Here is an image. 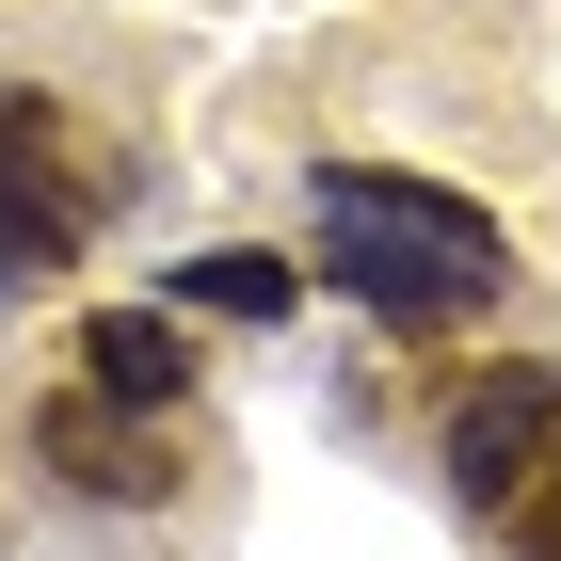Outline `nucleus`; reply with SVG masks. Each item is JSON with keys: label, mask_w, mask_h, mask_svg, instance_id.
Returning <instances> with one entry per match:
<instances>
[{"label": "nucleus", "mask_w": 561, "mask_h": 561, "mask_svg": "<svg viewBox=\"0 0 561 561\" xmlns=\"http://www.w3.org/2000/svg\"><path fill=\"white\" fill-rule=\"evenodd\" d=\"M321 289H353L369 321H466V305L514 289V241L386 161H321Z\"/></svg>", "instance_id": "1"}, {"label": "nucleus", "mask_w": 561, "mask_h": 561, "mask_svg": "<svg viewBox=\"0 0 561 561\" xmlns=\"http://www.w3.org/2000/svg\"><path fill=\"white\" fill-rule=\"evenodd\" d=\"M113 417H129V401H65V417H48V466H65V481H96V497H161V481H176V449H145V433H113Z\"/></svg>", "instance_id": "5"}, {"label": "nucleus", "mask_w": 561, "mask_h": 561, "mask_svg": "<svg viewBox=\"0 0 561 561\" xmlns=\"http://www.w3.org/2000/svg\"><path fill=\"white\" fill-rule=\"evenodd\" d=\"M529 466H561V369H481L449 401V481H466L481 514H514Z\"/></svg>", "instance_id": "2"}, {"label": "nucleus", "mask_w": 561, "mask_h": 561, "mask_svg": "<svg viewBox=\"0 0 561 561\" xmlns=\"http://www.w3.org/2000/svg\"><path fill=\"white\" fill-rule=\"evenodd\" d=\"M81 386L129 401V417H176V401H193V337H176L161 305H96L81 321Z\"/></svg>", "instance_id": "4"}, {"label": "nucleus", "mask_w": 561, "mask_h": 561, "mask_svg": "<svg viewBox=\"0 0 561 561\" xmlns=\"http://www.w3.org/2000/svg\"><path fill=\"white\" fill-rule=\"evenodd\" d=\"M529 546H546V561H561V481H546V497H529Z\"/></svg>", "instance_id": "7"}, {"label": "nucleus", "mask_w": 561, "mask_h": 561, "mask_svg": "<svg viewBox=\"0 0 561 561\" xmlns=\"http://www.w3.org/2000/svg\"><path fill=\"white\" fill-rule=\"evenodd\" d=\"M176 289H193V305H225V321H273V305H289L305 273H273V257H193Z\"/></svg>", "instance_id": "6"}, {"label": "nucleus", "mask_w": 561, "mask_h": 561, "mask_svg": "<svg viewBox=\"0 0 561 561\" xmlns=\"http://www.w3.org/2000/svg\"><path fill=\"white\" fill-rule=\"evenodd\" d=\"M81 241V193L48 176V96H0V289Z\"/></svg>", "instance_id": "3"}]
</instances>
